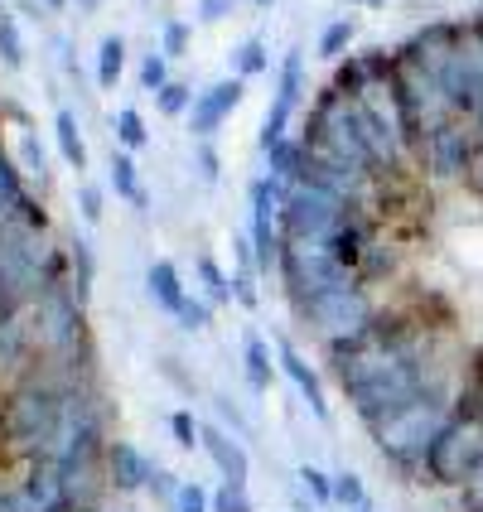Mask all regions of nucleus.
<instances>
[{"mask_svg": "<svg viewBox=\"0 0 483 512\" xmlns=\"http://www.w3.org/2000/svg\"><path fill=\"white\" fill-rule=\"evenodd\" d=\"M450 421H455V411L445 406V397H440V392H426L416 406L397 411L392 421H382L372 435H377V450L392 459V464L421 469L430 459V445L440 440V430L450 426Z\"/></svg>", "mask_w": 483, "mask_h": 512, "instance_id": "obj_1", "label": "nucleus"}, {"mask_svg": "<svg viewBox=\"0 0 483 512\" xmlns=\"http://www.w3.org/2000/svg\"><path fill=\"white\" fill-rule=\"evenodd\" d=\"M281 281L295 300V310L314 305L319 295L329 290H348L358 285V271H348L339 256L329 252V242H295V237H281Z\"/></svg>", "mask_w": 483, "mask_h": 512, "instance_id": "obj_2", "label": "nucleus"}, {"mask_svg": "<svg viewBox=\"0 0 483 512\" xmlns=\"http://www.w3.org/2000/svg\"><path fill=\"white\" fill-rule=\"evenodd\" d=\"M29 324H34V348L49 358H68L83 343V300H73V290L58 281L44 285V295L29 305Z\"/></svg>", "mask_w": 483, "mask_h": 512, "instance_id": "obj_3", "label": "nucleus"}, {"mask_svg": "<svg viewBox=\"0 0 483 512\" xmlns=\"http://www.w3.org/2000/svg\"><path fill=\"white\" fill-rule=\"evenodd\" d=\"M300 314L319 329V339L329 343V353H334V348H348V343H363L372 334V324H377L368 295H363L358 285H348V290H329V295H319V300L305 305Z\"/></svg>", "mask_w": 483, "mask_h": 512, "instance_id": "obj_4", "label": "nucleus"}, {"mask_svg": "<svg viewBox=\"0 0 483 512\" xmlns=\"http://www.w3.org/2000/svg\"><path fill=\"white\" fill-rule=\"evenodd\" d=\"M348 218V203L324 194V189H310V184H295L281 203V237H295V242H329L339 223Z\"/></svg>", "mask_w": 483, "mask_h": 512, "instance_id": "obj_5", "label": "nucleus"}, {"mask_svg": "<svg viewBox=\"0 0 483 512\" xmlns=\"http://www.w3.org/2000/svg\"><path fill=\"white\" fill-rule=\"evenodd\" d=\"M479 464H483V426H474L469 416H455L450 426L440 430V440L430 445V459H426L430 479L464 488Z\"/></svg>", "mask_w": 483, "mask_h": 512, "instance_id": "obj_6", "label": "nucleus"}, {"mask_svg": "<svg viewBox=\"0 0 483 512\" xmlns=\"http://www.w3.org/2000/svg\"><path fill=\"white\" fill-rule=\"evenodd\" d=\"M416 150H421V160H426V170L435 179H459V174L474 170V160H479V131H469L464 121L450 116L445 126L426 131V141Z\"/></svg>", "mask_w": 483, "mask_h": 512, "instance_id": "obj_7", "label": "nucleus"}, {"mask_svg": "<svg viewBox=\"0 0 483 512\" xmlns=\"http://www.w3.org/2000/svg\"><path fill=\"white\" fill-rule=\"evenodd\" d=\"M300 73H305V58H300V49H295V54H285L276 102H271V112H266V121H261V150H271V145L285 141V121H290L295 97H300Z\"/></svg>", "mask_w": 483, "mask_h": 512, "instance_id": "obj_8", "label": "nucleus"}, {"mask_svg": "<svg viewBox=\"0 0 483 512\" xmlns=\"http://www.w3.org/2000/svg\"><path fill=\"white\" fill-rule=\"evenodd\" d=\"M237 102H242V78H228V83L199 92V97H194V112H189V131H194L199 141H208V136L232 116Z\"/></svg>", "mask_w": 483, "mask_h": 512, "instance_id": "obj_9", "label": "nucleus"}, {"mask_svg": "<svg viewBox=\"0 0 483 512\" xmlns=\"http://www.w3.org/2000/svg\"><path fill=\"white\" fill-rule=\"evenodd\" d=\"M199 445L208 450V455H213V464L223 469V479H228V484H242V488H247V469H252V464H247V450H242L237 440H228V430L203 426Z\"/></svg>", "mask_w": 483, "mask_h": 512, "instance_id": "obj_10", "label": "nucleus"}, {"mask_svg": "<svg viewBox=\"0 0 483 512\" xmlns=\"http://www.w3.org/2000/svg\"><path fill=\"white\" fill-rule=\"evenodd\" d=\"M107 469H112L116 488H141L155 479V464H150L136 445H126V440H116L112 450H107Z\"/></svg>", "mask_w": 483, "mask_h": 512, "instance_id": "obj_11", "label": "nucleus"}, {"mask_svg": "<svg viewBox=\"0 0 483 512\" xmlns=\"http://www.w3.org/2000/svg\"><path fill=\"white\" fill-rule=\"evenodd\" d=\"M281 368H285V377L300 387V397L310 401V411L319 416V421H329V401H324V392H319V377L310 372V363L290 348V343H281Z\"/></svg>", "mask_w": 483, "mask_h": 512, "instance_id": "obj_12", "label": "nucleus"}, {"mask_svg": "<svg viewBox=\"0 0 483 512\" xmlns=\"http://www.w3.org/2000/svg\"><path fill=\"white\" fill-rule=\"evenodd\" d=\"M145 285H150V295H155V305L160 310H170L174 319H179V310H184V285H179V271H174L170 261H155L150 266V276H145Z\"/></svg>", "mask_w": 483, "mask_h": 512, "instance_id": "obj_13", "label": "nucleus"}, {"mask_svg": "<svg viewBox=\"0 0 483 512\" xmlns=\"http://www.w3.org/2000/svg\"><path fill=\"white\" fill-rule=\"evenodd\" d=\"M54 131H58V150H63V160H68L73 170H83V165H87V145H83V136H78V116L58 112L54 116Z\"/></svg>", "mask_w": 483, "mask_h": 512, "instance_id": "obj_14", "label": "nucleus"}, {"mask_svg": "<svg viewBox=\"0 0 483 512\" xmlns=\"http://www.w3.org/2000/svg\"><path fill=\"white\" fill-rule=\"evenodd\" d=\"M121 68H126V44L121 39H102V49H97V83L102 87H116V78H121Z\"/></svg>", "mask_w": 483, "mask_h": 512, "instance_id": "obj_15", "label": "nucleus"}, {"mask_svg": "<svg viewBox=\"0 0 483 512\" xmlns=\"http://www.w3.org/2000/svg\"><path fill=\"white\" fill-rule=\"evenodd\" d=\"M112 184H116V194H121V199H131L136 208H145V194H141V184H136V165H131V155H126V150H116L112 155Z\"/></svg>", "mask_w": 483, "mask_h": 512, "instance_id": "obj_16", "label": "nucleus"}, {"mask_svg": "<svg viewBox=\"0 0 483 512\" xmlns=\"http://www.w3.org/2000/svg\"><path fill=\"white\" fill-rule=\"evenodd\" d=\"M247 377H252V387L256 392H266L271 387V353H266V343L256 339V334H247Z\"/></svg>", "mask_w": 483, "mask_h": 512, "instance_id": "obj_17", "label": "nucleus"}, {"mask_svg": "<svg viewBox=\"0 0 483 512\" xmlns=\"http://www.w3.org/2000/svg\"><path fill=\"white\" fill-rule=\"evenodd\" d=\"M271 58H266V44L261 39H247L237 54H232V68H237V78H252V73H261Z\"/></svg>", "mask_w": 483, "mask_h": 512, "instance_id": "obj_18", "label": "nucleus"}, {"mask_svg": "<svg viewBox=\"0 0 483 512\" xmlns=\"http://www.w3.org/2000/svg\"><path fill=\"white\" fill-rule=\"evenodd\" d=\"M334 503H343V508H368V488H363V479L358 474H339L334 479Z\"/></svg>", "mask_w": 483, "mask_h": 512, "instance_id": "obj_19", "label": "nucleus"}, {"mask_svg": "<svg viewBox=\"0 0 483 512\" xmlns=\"http://www.w3.org/2000/svg\"><path fill=\"white\" fill-rule=\"evenodd\" d=\"M0 58H5V68H20L25 63V49H20V29L15 20L0 10Z\"/></svg>", "mask_w": 483, "mask_h": 512, "instance_id": "obj_20", "label": "nucleus"}, {"mask_svg": "<svg viewBox=\"0 0 483 512\" xmlns=\"http://www.w3.org/2000/svg\"><path fill=\"white\" fill-rule=\"evenodd\" d=\"M348 44H353V20H334V25L319 34V54L324 58H339Z\"/></svg>", "mask_w": 483, "mask_h": 512, "instance_id": "obj_21", "label": "nucleus"}, {"mask_svg": "<svg viewBox=\"0 0 483 512\" xmlns=\"http://www.w3.org/2000/svg\"><path fill=\"white\" fill-rule=\"evenodd\" d=\"M199 276H203V285H208V295H213V300H232V281L218 271V261H213V256H199Z\"/></svg>", "mask_w": 483, "mask_h": 512, "instance_id": "obj_22", "label": "nucleus"}, {"mask_svg": "<svg viewBox=\"0 0 483 512\" xmlns=\"http://www.w3.org/2000/svg\"><path fill=\"white\" fill-rule=\"evenodd\" d=\"M116 136H121V145L126 150H136V145H145V121H141V112H116Z\"/></svg>", "mask_w": 483, "mask_h": 512, "instance_id": "obj_23", "label": "nucleus"}, {"mask_svg": "<svg viewBox=\"0 0 483 512\" xmlns=\"http://www.w3.org/2000/svg\"><path fill=\"white\" fill-rule=\"evenodd\" d=\"M170 430H174V440H179L184 450H194V445H199V435H203V426L194 421V416H189V411H174V416H170Z\"/></svg>", "mask_w": 483, "mask_h": 512, "instance_id": "obj_24", "label": "nucleus"}, {"mask_svg": "<svg viewBox=\"0 0 483 512\" xmlns=\"http://www.w3.org/2000/svg\"><path fill=\"white\" fill-rule=\"evenodd\" d=\"M300 484L314 493V503H334V479H329V474H319L314 464H305V469H300Z\"/></svg>", "mask_w": 483, "mask_h": 512, "instance_id": "obj_25", "label": "nucleus"}, {"mask_svg": "<svg viewBox=\"0 0 483 512\" xmlns=\"http://www.w3.org/2000/svg\"><path fill=\"white\" fill-rule=\"evenodd\" d=\"M213 512H252V503H247V488H242V484H223V488H218V498H213Z\"/></svg>", "mask_w": 483, "mask_h": 512, "instance_id": "obj_26", "label": "nucleus"}, {"mask_svg": "<svg viewBox=\"0 0 483 512\" xmlns=\"http://www.w3.org/2000/svg\"><path fill=\"white\" fill-rule=\"evenodd\" d=\"M141 83L150 87V92H165V87H170V68H165V58L160 54H150L141 63Z\"/></svg>", "mask_w": 483, "mask_h": 512, "instance_id": "obj_27", "label": "nucleus"}, {"mask_svg": "<svg viewBox=\"0 0 483 512\" xmlns=\"http://www.w3.org/2000/svg\"><path fill=\"white\" fill-rule=\"evenodd\" d=\"M189 102H194V92H189L184 83H170L165 92H160V112H165V116H179Z\"/></svg>", "mask_w": 483, "mask_h": 512, "instance_id": "obj_28", "label": "nucleus"}, {"mask_svg": "<svg viewBox=\"0 0 483 512\" xmlns=\"http://www.w3.org/2000/svg\"><path fill=\"white\" fill-rule=\"evenodd\" d=\"M174 503H179V512H208V493H203L199 484H184Z\"/></svg>", "mask_w": 483, "mask_h": 512, "instance_id": "obj_29", "label": "nucleus"}, {"mask_svg": "<svg viewBox=\"0 0 483 512\" xmlns=\"http://www.w3.org/2000/svg\"><path fill=\"white\" fill-rule=\"evenodd\" d=\"M179 324H184V329H203V324H208V305H203V300H184Z\"/></svg>", "mask_w": 483, "mask_h": 512, "instance_id": "obj_30", "label": "nucleus"}, {"mask_svg": "<svg viewBox=\"0 0 483 512\" xmlns=\"http://www.w3.org/2000/svg\"><path fill=\"white\" fill-rule=\"evenodd\" d=\"M184 44H189V25L170 20V25H165V54H184Z\"/></svg>", "mask_w": 483, "mask_h": 512, "instance_id": "obj_31", "label": "nucleus"}, {"mask_svg": "<svg viewBox=\"0 0 483 512\" xmlns=\"http://www.w3.org/2000/svg\"><path fill=\"white\" fill-rule=\"evenodd\" d=\"M199 174H203V179H208V184L218 179V150H213V145H208V141L199 145Z\"/></svg>", "mask_w": 483, "mask_h": 512, "instance_id": "obj_32", "label": "nucleus"}, {"mask_svg": "<svg viewBox=\"0 0 483 512\" xmlns=\"http://www.w3.org/2000/svg\"><path fill=\"white\" fill-rule=\"evenodd\" d=\"M83 218L87 223H97V218H102V194H97V189H83Z\"/></svg>", "mask_w": 483, "mask_h": 512, "instance_id": "obj_33", "label": "nucleus"}, {"mask_svg": "<svg viewBox=\"0 0 483 512\" xmlns=\"http://www.w3.org/2000/svg\"><path fill=\"white\" fill-rule=\"evenodd\" d=\"M25 165L34 174H44V150H39V141H34V136H25Z\"/></svg>", "mask_w": 483, "mask_h": 512, "instance_id": "obj_34", "label": "nucleus"}, {"mask_svg": "<svg viewBox=\"0 0 483 512\" xmlns=\"http://www.w3.org/2000/svg\"><path fill=\"white\" fill-rule=\"evenodd\" d=\"M228 10H232V0H203V5H199L203 20H223Z\"/></svg>", "mask_w": 483, "mask_h": 512, "instance_id": "obj_35", "label": "nucleus"}, {"mask_svg": "<svg viewBox=\"0 0 483 512\" xmlns=\"http://www.w3.org/2000/svg\"><path fill=\"white\" fill-rule=\"evenodd\" d=\"M232 295H237V300H242L247 310L256 305V290H252V281H247V276H237V281H232Z\"/></svg>", "mask_w": 483, "mask_h": 512, "instance_id": "obj_36", "label": "nucleus"}, {"mask_svg": "<svg viewBox=\"0 0 483 512\" xmlns=\"http://www.w3.org/2000/svg\"><path fill=\"white\" fill-rule=\"evenodd\" d=\"M474 179H479V189H483V131H479V160H474Z\"/></svg>", "mask_w": 483, "mask_h": 512, "instance_id": "obj_37", "label": "nucleus"}, {"mask_svg": "<svg viewBox=\"0 0 483 512\" xmlns=\"http://www.w3.org/2000/svg\"><path fill=\"white\" fill-rule=\"evenodd\" d=\"M44 5H49V10H63V5H68V0H44Z\"/></svg>", "mask_w": 483, "mask_h": 512, "instance_id": "obj_38", "label": "nucleus"}, {"mask_svg": "<svg viewBox=\"0 0 483 512\" xmlns=\"http://www.w3.org/2000/svg\"><path fill=\"white\" fill-rule=\"evenodd\" d=\"M78 5H87V10H92V5H97V0H78Z\"/></svg>", "mask_w": 483, "mask_h": 512, "instance_id": "obj_39", "label": "nucleus"}, {"mask_svg": "<svg viewBox=\"0 0 483 512\" xmlns=\"http://www.w3.org/2000/svg\"><path fill=\"white\" fill-rule=\"evenodd\" d=\"M479 121H483V97H479Z\"/></svg>", "mask_w": 483, "mask_h": 512, "instance_id": "obj_40", "label": "nucleus"}, {"mask_svg": "<svg viewBox=\"0 0 483 512\" xmlns=\"http://www.w3.org/2000/svg\"><path fill=\"white\" fill-rule=\"evenodd\" d=\"M363 5H382V0H363Z\"/></svg>", "mask_w": 483, "mask_h": 512, "instance_id": "obj_41", "label": "nucleus"}, {"mask_svg": "<svg viewBox=\"0 0 483 512\" xmlns=\"http://www.w3.org/2000/svg\"><path fill=\"white\" fill-rule=\"evenodd\" d=\"M353 512H372V508H353Z\"/></svg>", "mask_w": 483, "mask_h": 512, "instance_id": "obj_42", "label": "nucleus"}, {"mask_svg": "<svg viewBox=\"0 0 483 512\" xmlns=\"http://www.w3.org/2000/svg\"><path fill=\"white\" fill-rule=\"evenodd\" d=\"M256 5H271V0H256Z\"/></svg>", "mask_w": 483, "mask_h": 512, "instance_id": "obj_43", "label": "nucleus"}]
</instances>
